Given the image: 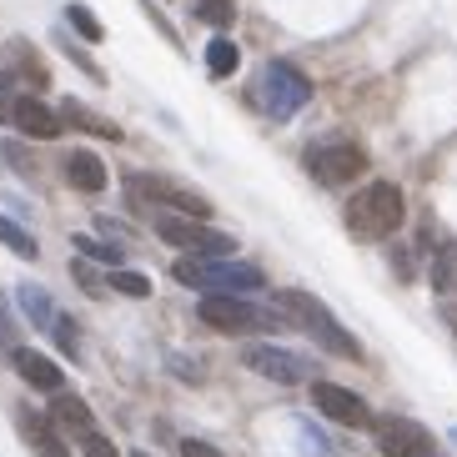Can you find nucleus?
I'll return each instance as SVG.
<instances>
[{
  "label": "nucleus",
  "instance_id": "10",
  "mask_svg": "<svg viewBox=\"0 0 457 457\" xmlns=\"http://www.w3.org/2000/svg\"><path fill=\"white\" fill-rule=\"evenodd\" d=\"M312 403H317L322 417H332L342 428H372V407H367L357 392L337 387V382H312Z\"/></svg>",
  "mask_w": 457,
  "mask_h": 457
},
{
  "label": "nucleus",
  "instance_id": "1",
  "mask_svg": "<svg viewBox=\"0 0 457 457\" xmlns=\"http://www.w3.org/2000/svg\"><path fill=\"white\" fill-rule=\"evenodd\" d=\"M171 277L206 296H242V292L267 287V271L252 267V262H237V256H181L171 267Z\"/></svg>",
  "mask_w": 457,
  "mask_h": 457
},
{
  "label": "nucleus",
  "instance_id": "23",
  "mask_svg": "<svg viewBox=\"0 0 457 457\" xmlns=\"http://www.w3.org/2000/svg\"><path fill=\"white\" fill-rule=\"evenodd\" d=\"M106 292H121V296H136V302H141V296H151V277H141V271H111L106 277Z\"/></svg>",
  "mask_w": 457,
  "mask_h": 457
},
{
  "label": "nucleus",
  "instance_id": "22",
  "mask_svg": "<svg viewBox=\"0 0 457 457\" xmlns=\"http://www.w3.org/2000/svg\"><path fill=\"white\" fill-rule=\"evenodd\" d=\"M191 15H196L202 26H216V30H227L231 21H237V5H231V0H196V5H191Z\"/></svg>",
  "mask_w": 457,
  "mask_h": 457
},
{
  "label": "nucleus",
  "instance_id": "19",
  "mask_svg": "<svg viewBox=\"0 0 457 457\" xmlns=\"http://www.w3.org/2000/svg\"><path fill=\"white\" fill-rule=\"evenodd\" d=\"M11 71L21 76V81H30V86H46L41 55H30V46H26V41H11Z\"/></svg>",
  "mask_w": 457,
  "mask_h": 457
},
{
  "label": "nucleus",
  "instance_id": "12",
  "mask_svg": "<svg viewBox=\"0 0 457 457\" xmlns=\"http://www.w3.org/2000/svg\"><path fill=\"white\" fill-rule=\"evenodd\" d=\"M11 362L21 372V382H30L36 392H61V367L51 357H41L36 347H11Z\"/></svg>",
  "mask_w": 457,
  "mask_h": 457
},
{
  "label": "nucleus",
  "instance_id": "14",
  "mask_svg": "<svg viewBox=\"0 0 457 457\" xmlns=\"http://www.w3.org/2000/svg\"><path fill=\"white\" fill-rule=\"evenodd\" d=\"M61 126L91 131V136H101V141H121V126L106 121V116H96V111H91V106H81V101H66V106H61Z\"/></svg>",
  "mask_w": 457,
  "mask_h": 457
},
{
  "label": "nucleus",
  "instance_id": "17",
  "mask_svg": "<svg viewBox=\"0 0 457 457\" xmlns=\"http://www.w3.org/2000/svg\"><path fill=\"white\" fill-rule=\"evenodd\" d=\"M15 292H21V312H26V317H30L36 327H51V322H55V307H51V296H46V287L21 282Z\"/></svg>",
  "mask_w": 457,
  "mask_h": 457
},
{
  "label": "nucleus",
  "instance_id": "24",
  "mask_svg": "<svg viewBox=\"0 0 457 457\" xmlns=\"http://www.w3.org/2000/svg\"><path fill=\"white\" fill-rule=\"evenodd\" d=\"M0 242L11 246L15 256H26V262H30V256H41V246H36V237H30L26 227H15V221H5V216H0Z\"/></svg>",
  "mask_w": 457,
  "mask_h": 457
},
{
  "label": "nucleus",
  "instance_id": "26",
  "mask_svg": "<svg viewBox=\"0 0 457 457\" xmlns=\"http://www.w3.org/2000/svg\"><path fill=\"white\" fill-rule=\"evenodd\" d=\"M55 347L66 352V357H76V352H81V327L71 322V317H55Z\"/></svg>",
  "mask_w": 457,
  "mask_h": 457
},
{
  "label": "nucleus",
  "instance_id": "30",
  "mask_svg": "<svg viewBox=\"0 0 457 457\" xmlns=\"http://www.w3.org/2000/svg\"><path fill=\"white\" fill-rule=\"evenodd\" d=\"M0 121H11V86L0 81Z\"/></svg>",
  "mask_w": 457,
  "mask_h": 457
},
{
  "label": "nucleus",
  "instance_id": "5",
  "mask_svg": "<svg viewBox=\"0 0 457 457\" xmlns=\"http://www.w3.org/2000/svg\"><path fill=\"white\" fill-rule=\"evenodd\" d=\"M196 317H202L212 332H227V337H242V332H277V327L287 322L282 312L256 307V302H246V296H202Z\"/></svg>",
  "mask_w": 457,
  "mask_h": 457
},
{
  "label": "nucleus",
  "instance_id": "6",
  "mask_svg": "<svg viewBox=\"0 0 457 457\" xmlns=\"http://www.w3.org/2000/svg\"><path fill=\"white\" fill-rule=\"evenodd\" d=\"M151 227H156V237H162L166 246H176V252H196V256H231L237 252V237L206 227V221H196V216L151 212Z\"/></svg>",
  "mask_w": 457,
  "mask_h": 457
},
{
  "label": "nucleus",
  "instance_id": "27",
  "mask_svg": "<svg viewBox=\"0 0 457 457\" xmlns=\"http://www.w3.org/2000/svg\"><path fill=\"white\" fill-rule=\"evenodd\" d=\"M81 453H86V457H116V447H111L106 437L91 428V432H81Z\"/></svg>",
  "mask_w": 457,
  "mask_h": 457
},
{
  "label": "nucleus",
  "instance_id": "3",
  "mask_svg": "<svg viewBox=\"0 0 457 457\" xmlns=\"http://www.w3.org/2000/svg\"><path fill=\"white\" fill-rule=\"evenodd\" d=\"M277 312H282L287 322H296L302 332L312 337V342H322L332 357H347V362H357L362 357V347H357V337L347 332V327L337 322L332 312L317 302L312 292H296V287H287V292H277Z\"/></svg>",
  "mask_w": 457,
  "mask_h": 457
},
{
  "label": "nucleus",
  "instance_id": "28",
  "mask_svg": "<svg viewBox=\"0 0 457 457\" xmlns=\"http://www.w3.org/2000/svg\"><path fill=\"white\" fill-rule=\"evenodd\" d=\"M71 277H76L81 287H91V296H106V282H101V277H96L86 262H71Z\"/></svg>",
  "mask_w": 457,
  "mask_h": 457
},
{
  "label": "nucleus",
  "instance_id": "13",
  "mask_svg": "<svg viewBox=\"0 0 457 457\" xmlns=\"http://www.w3.org/2000/svg\"><path fill=\"white\" fill-rule=\"evenodd\" d=\"M66 181L76 191H106V166H101V156H91V151H71L66 156Z\"/></svg>",
  "mask_w": 457,
  "mask_h": 457
},
{
  "label": "nucleus",
  "instance_id": "7",
  "mask_svg": "<svg viewBox=\"0 0 457 457\" xmlns=\"http://www.w3.org/2000/svg\"><path fill=\"white\" fill-rule=\"evenodd\" d=\"M307 171L322 181V187H347V181H357V176L367 171V151L357 146V141H347V136H327V141H317V146H307Z\"/></svg>",
  "mask_w": 457,
  "mask_h": 457
},
{
  "label": "nucleus",
  "instance_id": "29",
  "mask_svg": "<svg viewBox=\"0 0 457 457\" xmlns=\"http://www.w3.org/2000/svg\"><path fill=\"white\" fill-rule=\"evenodd\" d=\"M181 457H221V453H216L212 443H196V437H187V443H181Z\"/></svg>",
  "mask_w": 457,
  "mask_h": 457
},
{
  "label": "nucleus",
  "instance_id": "25",
  "mask_svg": "<svg viewBox=\"0 0 457 457\" xmlns=\"http://www.w3.org/2000/svg\"><path fill=\"white\" fill-rule=\"evenodd\" d=\"M76 252H86L91 262H101V267H111V271L121 267V256H126L121 246H106V242H96V237H86V231L76 237Z\"/></svg>",
  "mask_w": 457,
  "mask_h": 457
},
{
  "label": "nucleus",
  "instance_id": "11",
  "mask_svg": "<svg viewBox=\"0 0 457 457\" xmlns=\"http://www.w3.org/2000/svg\"><path fill=\"white\" fill-rule=\"evenodd\" d=\"M11 121H15V131H26L30 141H55V136L66 131V126H61V111H51L41 96H15Z\"/></svg>",
  "mask_w": 457,
  "mask_h": 457
},
{
  "label": "nucleus",
  "instance_id": "2",
  "mask_svg": "<svg viewBox=\"0 0 457 457\" xmlns=\"http://www.w3.org/2000/svg\"><path fill=\"white\" fill-rule=\"evenodd\" d=\"M403 216H407V202L397 181H367L347 202V231L357 242H387L392 231L403 227Z\"/></svg>",
  "mask_w": 457,
  "mask_h": 457
},
{
  "label": "nucleus",
  "instance_id": "15",
  "mask_svg": "<svg viewBox=\"0 0 457 457\" xmlns=\"http://www.w3.org/2000/svg\"><path fill=\"white\" fill-rule=\"evenodd\" d=\"M21 432L30 437V447H36V457H71V447L55 437V422H46V417L36 412H21Z\"/></svg>",
  "mask_w": 457,
  "mask_h": 457
},
{
  "label": "nucleus",
  "instance_id": "9",
  "mask_svg": "<svg viewBox=\"0 0 457 457\" xmlns=\"http://www.w3.org/2000/svg\"><path fill=\"white\" fill-rule=\"evenodd\" d=\"M246 372L256 377H271V382H282V387H292V382H307V357H296V352L277 347V342H252V347L242 352Z\"/></svg>",
  "mask_w": 457,
  "mask_h": 457
},
{
  "label": "nucleus",
  "instance_id": "20",
  "mask_svg": "<svg viewBox=\"0 0 457 457\" xmlns=\"http://www.w3.org/2000/svg\"><path fill=\"white\" fill-rule=\"evenodd\" d=\"M432 287L443 296H453L457 292V242L453 246H443V252L432 256Z\"/></svg>",
  "mask_w": 457,
  "mask_h": 457
},
{
  "label": "nucleus",
  "instance_id": "21",
  "mask_svg": "<svg viewBox=\"0 0 457 457\" xmlns=\"http://www.w3.org/2000/svg\"><path fill=\"white\" fill-rule=\"evenodd\" d=\"M66 21L76 26V36H81V41H91V46L106 36V26L96 21V11H91V5H81V0H71V5H66Z\"/></svg>",
  "mask_w": 457,
  "mask_h": 457
},
{
  "label": "nucleus",
  "instance_id": "4",
  "mask_svg": "<svg viewBox=\"0 0 457 457\" xmlns=\"http://www.w3.org/2000/svg\"><path fill=\"white\" fill-rule=\"evenodd\" d=\"M307 101H312V81L292 61H267L262 66V76H256V106L267 111L271 121H292Z\"/></svg>",
  "mask_w": 457,
  "mask_h": 457
},
{
  "label": "nucleus",
  "instance_id": "16",
  "mask_svg": "<svg viewBox=\"0 0 457 457\" xmlns=\"http://www.w3.org/2000/svg\"><path fill=\"white\" fill-rule=\"evenodd\" d=\"M237 66H242V51H237V41L216 36V41L206 46V71H212V81H227V76H237Z\"/></svg>",
  "mask_w": 457,
  "mask_h": 457
},
{
  "label": "nucleus",
  "instance_id": "18",
  "mask_svg": "<svg viewBox=\"0 0 457 457\" xmlns=\"http://www.w3.org/2000/svg\"><path fill=\"white\" fill-rule=\"evenodd\" d=\"M51 417L61 422V428H71V432H91V407H86L81 397H66V392H55Z\"/></svg>",
  "mask_w": 457,
  "mask_h": 457
},
{
  "label": "nucleus",
  "instance_id": "8",
  "mask_svg": "<svg viewBox=\"0 0 457 457\" xmlns=\"http://www.w3.org/2000/svg\"><path fill=\"white\" fill-rule=\"evenodd\" d=\"M372 432H377V453L382 457H443L432 432L412 417H372Z\"/></svg>",
  "mask_w": 457,
  "mask_h": 457
}]
</instances>
